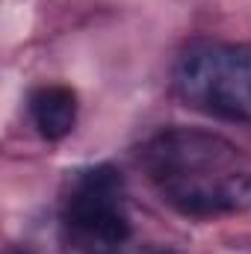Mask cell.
<instances>
[{"label": "cell", "instance_id": "cell-1", "mask_svg": "<svg viewBox=\"0 0 251 254\" xmlns=\"http://www.w3.org/2000/svg\"><path fill=\"white\" fill-rule=\"evenodd\" d=\"M139 163L163 201L192 219L251 207V172L240 148L210 130L166 127L139 148Z\"/></svg>", "mask_w": 251, "mask_h": 254}, {"label": "cell", "instance_id": "cell-2", "mask_svg": "<svg viewBox=\"0 0 251 254\" xmlns=\"http://www.w3.org/2000/svg\"><path fill=\"white\" fill-rule=\"evenodd\" d=\"M178 98L222 122H251V45L192 42L172 68Z\"/></svg>", "mask_w": 251, "mask_h": 254}, {"label": "cell", "instance_id": "cell-3", "mask_svg": "<svg viewBox=\"0 0 251 254\" xmlns=\"http://www.w3.org/2000/svg\"><path fill=\"white\" fill-rule=\"evenodd\" d=\"M65 222L71 231L98 246H122L130 237L122 175L113 166H92L77 172L65 198Z\"/></svg>", "mask_w": 251, "mask_h": 254}, {"label": "cell", "instance_id": "cell-4", "mask_svg": "<svg viewBox=\"0 0 251 254\" xmlns=\"http://www.w3.org/2000/svg\"><path fill=\"white\" fill-rule=\"evenodd\" d=\"M30 116L36 130L57 142L71 133L77 122V95L68 86H42L30 95Z\"/></svg>", "mask_w": 251, "mask_h": 254}, {"label": "cell", "instance_id": "cell-5", "mask_svg": "<svg viewBox=\"0 0 251 254\" xmlns=\"http://www.w3.org/2000/svg\"><path fill=\"white\" fill-rule=\"evenodd\" d=\"M6 254H30L27 249H6Z\"/></svg>", "mask_w": 251, "mask_h": 254}, {"label": "cell", "instance_id": "cell-6", "mask_svg": "<svg viewBox=\"0 0 251 254\" xmlns=\"http://www.w3.org/2000/svg\"><path fill=\"white\" fill-rule=\"evenodd\" d=\"M154 254H172V252H154Z\"/></svg>", "mask_w": 251, "mask_h": 254}]
</instances>
